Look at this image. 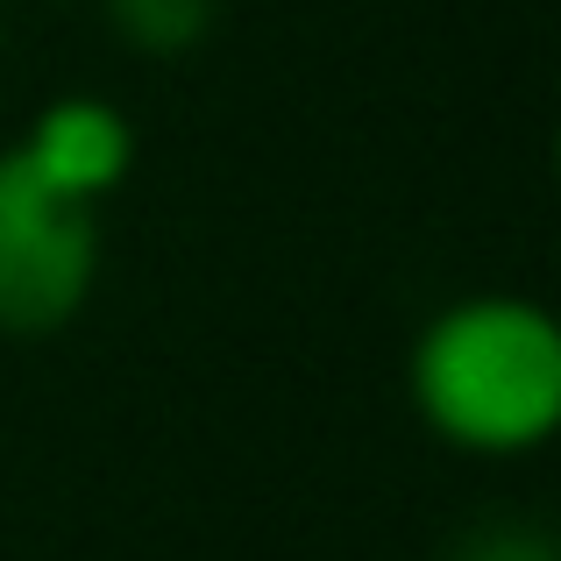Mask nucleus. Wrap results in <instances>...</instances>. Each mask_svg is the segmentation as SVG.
I'll return each mask as SVG.
<instances>
[{
    "label": "nucleus",
    "mask_w": 561,
    "mask_h": 561,
    "mask_svg": "<svg viewBox=\"0 0 561 561\" xmlns=\"http://www.w3.org/2000/svg\"><path fill=\"white\" fill-rule=\"evenodd\" d=\"M136 57H185L214 36L220 0H93Z\"/></svg>",
    "instance_id": "4"
},
{
    "label": "nucleus",
    "mask_w": 561,
    "mask_h": 561,
    "mask_svg": "<svg viewBox=\"0 0 561 561\" xmlns=\"http://www.w3.org/2000/svg\"><path fill=\"white\" fill-rule=\"evenodd\" d=\"M100 285V206L43 185L0 150V334H57Z\"/></svg>",
    "instance_id": "2"
},
{
    "label": "nucleus",
    "mask_w": 561,
    "mask_h": 561,
    "mask_svg": "<svg viewBox=\"0 0 561 561\" xmlns=\"http://www.w3.org/2000/svg\"><path fill=\"white\" fill-rule=\"evenodd\" d=\"M14 157H22L43 185H57L65 199L100 206L136 171V128H128V114L114 107V100L65 93V100H43L36 107V122L14 142Z\"/></svg>",
    "instance_id": "3"
},
{
    "label": "nucleus",
    "mask_w": 561,
    "mask_h": 561,
    "mask_svg": "<svg viewBox=\"0 0 561 561\" xmlns=\"http://www.w3.org/2000/svg\"><path fill=\"white\" fill-rule=\"evenodd\" d=\"M412 412L462 455H534L561 426V328L519 291L440 306L405 363Z\"/></svg>",
    "instance_id": "1"
},
{
    "label": "nucleus",
    "mask_w": 561,
    "mask_h": 561,
    "mask_svg": "<svg viewBox=\"0 0 561 561\" xmlns=\"http://www.w3.org/2000/svg\"><path fill=\"white\" fill-rule=\"evenodd\" d=\"M455 561H554V540L526 519H491L483 534H469Z\"/></svg>",
    "instance_id": "5"
}]
</instances>
